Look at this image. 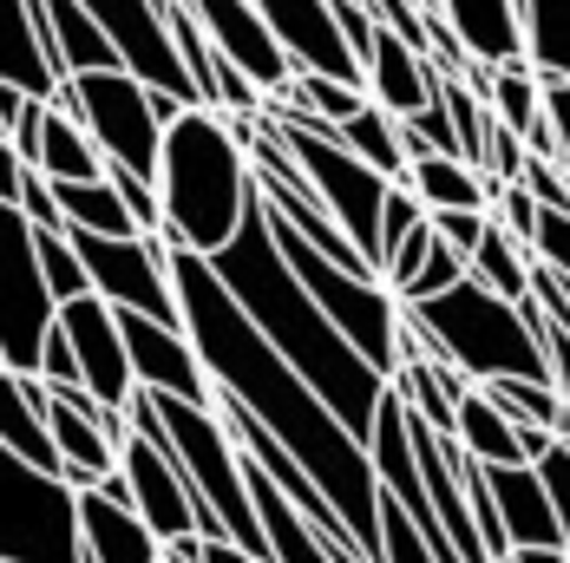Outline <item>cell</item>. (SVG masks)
<instances>
[{"instance_id": "1", "label": "cell", "mask_w": 570, "mask_h": 563, "mask_svg": "<svg viewBox=\"0 0 570 563\" xmlns=\"http://www.w3.org/2000/svg\"><path fill=\"white\" fill-rule=\"evenodd\" d=\"M171 282H177V302H184V328H190L204 367H210L217 399L243 406L322 485V498L342 511V524L361 537L367 563H381V511H387V492H381L374 452L361 446L335 419V406L263 340V328L236 308V295L217 282V269L204 256H171Z\"/></svg>"}, {"instance_id": "39", "label": "cell", "mask_w": 570, "mask_h": 563, "mask_svg": "<svg viewBox=\"0 0 570 563\" xmlns=\"http://www.w3.org/2000/svg\"><path fill=\"white\" fill-rule=\"evenodd\" d=\"M433 229H440V243H453L459 256L472 263L479 243L492 236V217H485V210H446V217H433Z\"/></svg>"}, {"instance_id": "34", "label": "cell", "mask_w": 570, "mask_h": 563, "mask_svg": "<svg viewBox=\"0 0 570 563\" xmlns=\"http://www.w3.org/2000/svg\"><path fill=\"white\" fill-rule=\"evenodd\" d=\"M420 224H426V204H420L406 184H394V190H387V210H381V276H387L394 249H400V243H406Z\"/></svg>"}, {"instance_id": "11", "label": "cell", "mask_w": 570, "mask_h": 563, "mask_svg": "<svg viewBox=\"0 0 570 563\" xmlns=\"http://www.w3.org/2000/svg\"><path fill=\"white\" fill-rule=\"evenodd\" d=\"M190 13H197V27L210 33V47L269 99V106H283L288 86H295V59L276 47V33H269V20L256 13V0H184Z\"/></svg>"}, {"instance_id": "24", "label": "cell", "mask_w": 570, "mask_h": 563, "mask_svg": "<svg viewBox=\"0 0 570 563\" xmlns=\"http://www.w3.org/2000/svg\"><path fill=\"white\" fill-rule=\"evenodd\" d=\"M53 13V40H59V72L66 86L72 79H92V72H125V53L112 47V33L79 7V0H47Z\"/></svg>"}, {"instance_id": "30", "label": "cell", "mask_w": 570, "mask_h": 563, "mask_svg": "<svg viewBox=\"0 0 570 563\" xmlns=\"http://www.w3.org/2000/svg\"><path fill=\"white\" fill-rule=\"evenodd\" d=\"M47 125H53V106H47V99H27V92L0 86V131H7L0 158H13V165L40 170V145H47Z\"/></svg>"}, {"instance_id": "8", "label": "cell", "mask_w": 570, "mask_h": 563, "mask_svg": "<svg viewBox=\"0 0 570 563\" xmlns=\"http://www.w3.org/2000/svg\"><path fill=\"white\" fill-rule=\"evenodd\" d=\"M7 478V531L0 557L7 563H86V511L66 478H47L20 458H0Z\"/></svg>"}, {"instance_id": "17", "label": "cell", "mask_w": 570, "mask_h": 563, "mask_svg": "<svg viewBox=\"0 0 570 563\" xmlns=\"http://www.w3.org/2000/svg\"><path fill=\"white\" fill-rule=\"evenodd\" d=\"M420 13L426 20L440 13L472 66H492L499 72V66L524 59V7L518 0H420Z\"/></svg>"}, {"instance_id": "13", "label": "cell", "mask_w": 570, "mask_h": 563, "mask_svg": "<svg viewBox=\"0 0 570 563\" xmlns=\"http://www.w3.org/2000/svg\"><path fill=\"white\" fill-rule=\"evenodd\" d=\"M125 485H131V511L151 524V537L165 551L177 537H204V505H197L184 465L165 446H151L145 433H131V446H125Z\"/></svg>"}, {"instance_id": "15", "label": "cell", "mask_w": 570, "mask_h": 563, "mask_svg": "<svg viewBox=\"0 0 570 563\" xmlns=\"http://www.w3.org/2000/svg\"><path fill=\"white\" fill-rule=\"evenodd\" d=\"M59 328H66L72 354H79V367H86V387L106 399V406L131 413V406H138V374H131V354H125V335H118V308H112V302L86 295V302L59 308Z\"/></svg>"}, {"instance_id": "19", "label": "cell", "mask_w": 570, "mask_h": 563, "mask_svg": "<svg viewBox=\"0 0 570 563\" xmlns=\"http://www.w3.org/2000/svg\"><path fill=\"white\" fill-rule=\"evenodd\" d=\"M440 86H446V66H440V59H426L420 47H406L400 33H381V47L367 59V99H374L381 112L387 118L426 112V106L440 99Z\"/></svg>"}, {"instance_id": "14", "label": "cell", "mask_w": 570, "mask_h": 563, "mask_svg": "<svg viewBox=\"0 0 570 563\" xmlns=\"http://www.w3.org/2000/svg\"><path fill=\"white\" fill-rule=\"evenodd\" d=\"M256 13L269 20V33L295 59V72H322V79H342V86H367V72H361V59L347 47L342 20H335V0H256Z\"/></svg>"}, {"instance_id": "31", "label": "cell", "mask_w": 570, "mask_h": 563, "mask_svg": "<svg viewBox=\"0 0 570 563\" xmlns=\"http://www.w3.org/2000/svg\"><path fill=\"white\" fill-rule=\"evenodd\" d=\"M288 106H302L308 118H322L328 131H342L347 118H361L374 99H367V86H342V79H322V72H295Z\"/></svg>"}, {"instance_id": "41", "label": "cell", "mask_w": 570, "mask_h": 563, "mask_svg": "<svg viewBox=\"0 0 570 563\" xmlns=\"http://www.w3.org/2000/svg\"><path fill=\"white\" fill-rule=\"evenodd\" d=\"M524 190H531L544 210L570 217V170H564V165H544V158H531V165H524Z\"/></svg>"}, {"instance_id": "38", "label": "cell", "mask_w": 570, "mask_h": 563, "mask_svg": "<svg viewBox=\"0 0 570 563\" xmlns=\"http://www.w3.org/2000/svg\"><path fill=\"white\" fill-rule=\"evenodd\" d=\"M40 381H47L53 394H72V387H86V367H79V354H72V340H66V328H53V340H47V354H40Z\"/></svg>"}, {"instance_id": "18", "label": "cell", "mask_w": 570, "mask_h": 563, "mask_svg": "<svg viewBox=\"0 0 570 563\" xmlns=\"http://www.w3.org/2000/svg\"><path fill=\"white\" fill-rule=\"evenodd\" d=\"M53 394L47 381H20V374H0V458H20L47 478H66V458L53 446Z\"/></svg>"}, {"instance_id": "4", "label": "cell", "mask_w": 570, "mask_h": 563, "mask_svg": "<svg viewBox=\"0 0 570 563\" xmlns=\"http://www.w3.org/2000/svg\"><path fill=\"white\" fill-rule=\"evenodd\" d=\"M131 433H145L151 446H165L184 465V478L204 505V537H224L236 551H249L256 563H269V537H263V517H256V498H249V465H243V446L224 426V413L184 406V399L165 394H138Z\"/></svg>"}, {"instance_id": "28", "label": "cell", "mask_w": 570, "mask_h": 563, "mask_svg": "<svg viewBox=\"0 0 570 563\" xmlns=\"http://www.w3.org/2000/svg\"><path fill=\"white\" fill-rule=\"evenodd\" d=\"M335 138H342V145H347V151H354V158H361L367 170H381L387 184H406V170H413V158H406L400 118H387L381 106H367L361 118H347V125L335 131Z\"/></svg>"}, {"instance_id": "32", "label": "cell", "mask_w": 570, "mask_h": 563, "mask_svg": "<svg viewBox=\"0 0 570 563\" xmlns=\"http://www.w3.org/2000/svg\"><path fill=\"white\" fill-rule=\"evenodd\" d=\"M33 249H40V269H47V288H53L59 308H72V302H86V295H92V276H86V263H79L72 236L33 229Z\"/></svg>"}, {"instance_id": "5", "label": "cell", "mask_w": 570, "mask_h": 563, "mask_svg": "<svg viewBox=\"0 0 570 563\" xmlns=\"http://www.w3.org/2000/svg\"><path fill=\"white\" fill-rule=\"evenodd\" d=\"M413 328L433 340V354L459 367L472 387H492V381H551V354L538 328L524 322V302H499L485 282H459L453 295L426 302V308H406Z\"/></svg>"}, {"instance_id": "37", "label": "cell", "mask_w": 570, "mask_h": 563, "mask_svg": "<svg viewBox=\"0 0 570 563\" xmlns=\"http://www.w3.org/2000/svg\"><path fill=\"white\" fill-rule=\"evenodd\" d=\"M538 478H544V492H551V511H558V524H564V551H570V439L538 458Z\"/></svg>"}, {"instance_id": "44", "label": "cell", "mask_w": 570, "mask_h": 563, "mask_svg": "<svg viewBox=\"0 0 570 563\" xmlns=\"http://www.w3.org/2000/svg\"><path fill=\"white\" fill-rule=\"evenodd\" d=\"M512 563H570V551H512Z\"/></svg>"}, {"instance_id": "43", "label": "cell", "mask_w": 570, "mask_h": 563, "mask_svg": "<svg viewBox=\"0 0 570 563\" xmlns=\"http://www.w3.org/2000/svg\"><path fill=\"white\" fill-rule=\"evenodd\" d=\"M544 112H551V131H558V165L570 170V86H544Z\"/></svg>"}, {"instance_id": "22", "label": "cell", "mask_w": 570, "mask_h": 563, "mask_svg": "<svg viewBox=\"0 0 570 563\" xmlns=\"http://www.w3.org/2000/svg\"><path fill=\"white\" fill-rule=\"evenodd\" d=\"M453 439H459V452L479 458L485 472H499V465H531V458H524V426H518L485 387H472V394L459 399V433Z\"/></svg>"}, {"instance_id": "12", "label": "cell", "mask_w": 570, "mask_h": 563, "mask_svg": "<svg viewBox=\"0 0 570 563\" xmlns=\"http://www.w3.org/2000/svg\"><path fill=\"white\" fill-rule=\"evenodd\" d=\"M118 335H125V354H131L138 394H165V399L217 413V387H210V367H204L190 328H165L151 315H118Z\"/></svg>"}, {"instance_id": "7", "label": "cell", "mask_w": 570, "mask_h": 563, "mask_svg": "<svg viewBox=\"0 0 570 563\" xmlns=\"http://www.w3.org/2000/svg\"><path fill=\"white\" fill-rule=\"evenodd\" d=\"M53 106L92 131V145L106 151L112 170H131V177L158 184V170H165V118H158L151 86H145L138 72H92V79H72Z\"/></svg>"}, {"instance_id": "3", "label": "cell", "mask_w": 570, "mask_h": 563, "mask_svg": "<svg viewBox=\"0 0 570 563\" xmlns=\"http://www.w3.org/2000/svg\"><path fill=\"white\" fill-rule=\"evenodd\" d=\"M158 190H165V243L177 256H204V263H217L229 243L243 236L249 210L263 204L249 151L236 145L229 118L210 112V106H190L165 131Z\"/></svg>"}, {"instance_id": "16", "label": "cell", "mask_w": 570, "mask_h": 563, "mask_svg": "<svg viewBox=\"0 0 570 563\" xmlns=\"http://www.w3.org/2000/svg\"><path fill=\"white\" fill-rule=\"evenodd\" d=\"M0 86H13L27 99H47V106L66 92L47 0H7V66H0Z\"/></svg>"}, {"instance_id": "2", "label": "cell", "mask_w": 570, "mask_h": 563, "mask_svg": "<svg viewBox=\"0 0 570 563\" xmlns=\"http://www.w3.org/2000/svg\"><path fill=\"white\" fill-rule=\"evenodd\" d=\"M210 269H217V282L236 295V308L263 328V340H269L288 367L335 406V419L367 446L394 387L354 354V340H347L342 328L322 315V302L302 288V276L288 269V256H283V243H276V229H269V210H263V204L249 210L243 236L229 243Z\"/></svg>"}, {"instance_id": "33", "label": "cell", "mask_w": 570, "mask_h": 563, "mask_svg": "<svg viewBox=\"0 0 570 563\" xmlns=\"http://www.w3.org/2000/svg\"><path fill=\"white\" fill-rule=\"evenodd\" d=\"M381 563H440L433 544H426V531H420L394 498H387V511H381Z\"/></svg>"}, {"instance_id": "23", "label": "cell", "mask_w": 570, "mask_h": 563, "mask_svg": "<svg viewBox=\"0 0 570 563\" xmlns=\"http://www.w3.org/2000/svg\"><path fill=\"white\" fill-rule=\"evenodd\" d=\"M406 190L426 204V217H446V210H485V217H492V204H499L492 177L472 170L465 158H413Z\"/></svg>"}, {"instance_id": "6", "label": "cell", "mask_w": 570, "mask_h": 563, "mask_svg": "<svg viewBox=\"0 0 570 563\" xmlns=\"http://www.w3.org/2000/svg\"><path fill=\"white\" fill-rule=\"evenodd\" d=\"M263 118H269V131L288 145V158L302 165L308 190L328 204V217L347 229V243L381 269V210H387V190L394 184L381 170H367L322 118H308L302 106H288V99L283 106H263Z\"/></svg>"}, {"instance_id": "25", "label": "cell", "mask_w": 570, "mask_h": 563, "mask_svg": "<svg viewBox=\"0 0 570 563\" xmlns=\"http://www.w3.org/2000/svg\"><path fill=\"white\" fill-rule=\"evenodd\" d=\"M40 177H53V184H106L112 177L106 151L92 145V131L79 118H66L59 106H53V125H47V145H40Z\"/></svg>"}, {"instance_id": "35", "label": "cell", "mask_w": 570, "mask_h": 563, "mask_svg": "<svg viewBox=\"0 0 570 563\" xmlns=\"http://www.w3.org/2000/svg\"><path fill=\"white\" fill-rule=\"evenodd\" d=\"M492 217H499V229H512L518 243L531 249V243H538V224H544V204H538V197H531L524 184H512V190H499Z\"/></svg>"}, {"instance_id": "27", "label": "cell", "mask_w": 570, "mask_h": 563, "mask_svg": "<svg viewBox=\"0 0 570 563\" xmlns=\"http://www.w3.org/2000/svg\"><path fill=\"white\" fill-rule=\"evenodd\" d=\"M472 282H485L499 302H531V288H538V256L518 243L512 229H499V217H492V236H485L479 256H472Z\"/></svg>"}, {"instance_id": "20", "label": "cell", "mask_w": 570, "mask_h": 563, "mask_svg": "<svg viewBox=\"0 0 570 563\" xmlns=\"http://www.w3.org/2000/svg\"><path fill=\"white\" fill-rule=\"evenodd\" d=\"M485 492L499 505V524H505L512 551H564V524L551 511V492H544L538 465H499V472H485Z\"/></svg>"}, {"instance_id": "26", "label": "cell", "mask_w": 570, "mask_h": 563, "mask_svg": "<svg viewBox=\"0 0 570 563\" xmlns=\"http://www.w3.org/2000/svg\"><path fill=\"white\" fill-rule=\"evenodd\" d=\"M524 7V59L544 86H570V0H518Z\"/></svg>"}, {"instance_id": "10", "label": "cell", "mask_w": 570, "mask_h": 563, "mask_svg": "<svg viewBox=\"0 0 570 563\" xmlns=\"http://www.w3.org/2000/svg\"><path fill=\"white\" fill-rule=\"evenodd\" d=\"M79 7L112 33V47L125 53V72H138L151 92H171L177 106H204V92H197L184 53H177L171 27L158 20L151 0H79Z\"/></svg>"}, {"instance_id": "40", "label": "cell", "mask_w": 570, "mask_h": 563, "mask_svg": "<svg viewBox=\"0 0 570 563\" xmlns=\"http://www.w3.org/2000/svg\"><path fill=\"white\" fill-rule=\"evenodd\" d=\"M531 256H538V269H551V276H564V282H570V217L544 210V224H538V243H531Z\"/></svg>"}, {"instance_id": "36", "label": "cell", "mask_w": 570, "mask_h": 563, "mask_svg": "<svg viewBox=\"0 0 570 563\" xmlns=\"http://www.w3.org/2000/svg\"><path fill=\"white\" fill-rule=\"evenodd\" d=\"M335 20H342L347 47H354V59H361V72H367V59H374V47H381V13L367 7V0H335Z\"/></svg>"}, {"instance_id": "29", "label": "cell", "mask_w": 570, "mask_h": 563, "mask_svg": "<svg viewBox=\"0 0 570 563\" xmlns=\"http://www.w3.org/2000/svg\"><path fill=\"white\" fill-rule=\"evenodd\" d=\"M446 112H453V131H459V158L472 170H485V151H492V131H499V118H492V99L465 79V72H446Z\"/></svg>"}, {"instance_id": "9", "label": "cell", "mask_w": 570, "mask_h": 563, "mask_svg": "<svg viewBox=\"0 0 570 563\" xmlns=\"http://www.w3.org/2000/svg\"><path fill=\"white\" fill-rule=\"evenodd\" d=\"M7 236H0V367L20 381H40V354L59 328V302L47 288L40 249H33V224L20 210H7Z\"/></svg>"}, {"instance_id": "42", "label": "cell", "mask_w": 570, "mask_h": 563, "mask_svg": "<svg viewBox=\"0 0 570 563\" xmlns=\"http://www.w3.org/2000/svg\"><path fill=\"white\" fill-rule=\"evenodd\" d=\"M544 315H551V308H544ZM544 354H551V387H558V399L570 406V322L564 315L544 322Z\"/></svg>"}, {"instance_id": "21", "label": "cell", "mask_w": 570, "mask_h": 563, "mask_svg": "<svg viewBox=\"0 0 570 563\" xmlns=\"http://www.w3.org/2000/svg\"><path fill=\"white\" fill-rule=\"evenodd\" d=\"M79 511H86V563H165V544L131 511V498H112L99 485V492H79Z\"/></svg>"}]
</instances>
